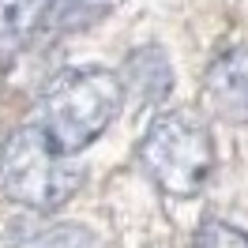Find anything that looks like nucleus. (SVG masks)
<instances>
[{
    "mask_svg": "<svg viewBox=\"0 0 248 248\" xmlns=\"http://www.w3.org/2000/svg\"><path fill=\"white\" fill-rule=\"evenodd\" d=\"M203 102L222 121H248V49H230L211 64L203 79Z\"/></svg>",
    "mask_w": 248,
    "mask_h": 248,
    "instance_id": "20e7f679",
    "label": "nucleus"
},
{
    "mask_svg": "<svg viewBox=\"0 0 248 248\" xmlns=\"http://www.w3.org/2000/svg\"><path fill=\"white\" fill-rule=\"evenodd\" d=\"M140 158L155 185L170 196H196L215 166V147L207 124L188 109H166L158 113L140 143Z\"/></svg>",
    "mask_w": 248,
    "mask_h": 248,
    "instance_id": "7ed1b4c3",
    "label": "nucleus"
},
{
    "mask_svg": "<svg viewBox=\"0 0 248 248\" xmlns=\"http://www.w3.org/2000/svg\"><path fill=\"white\" fill-rule=\"evenodd\" d=\"M0 185L16 203L31 207L38 215L57 211L72 200V192L83 185V170L68 162L42 121L16 128L0 147Z\"/></svg>",
    "mask_w": 248,
    "mask_h": 248,
    "instance_id": "f257e3e1",
    "label": "nucleus"
},
{
    "mask_svg": "<svg viewBox=\"0 0 248 248\" xmlns=\"http://www.w3.org/2000/svg\"><path fill=\"white\" fill-rule=\"evenodd\" d=\"M196 248H248V233L230 222H203Z\"/></svg>",
    "mask_w": 248,
    "mask_h": 248,
    "instance_id": "1a4fd4ad",
    "label": "nucleus"
},
{
    "mask_svg": "<svg viewBox=\"0 0 248 248\" xmlns=\"http://www.w3.org/2000/svg\"><path fill=\"white\" fill-rule=\"evenodd\" d=\"M0 248H91V233L68 222H46L34 211L27 218L8 222Z\"/></svg>",
    "mask_w": 248,
    "mask_h": 248,
    "instance_id": "39448f33",
    "label": "nucleus"
},
{
    "mask_svg": "<svg viewBox=\"0 0 248 248\" xmlns=\"http://www.w3.org/2000/svg\"><path fill=\"white\" fill-rule=\"evenodd\" d=\"M49 0H0V61L12 57L38 27H46Z\"/></svg>",
    "mask_w": 248,
    "mask_h": 248,
    "instance_id": "0eeeda50",
    "label": "nucleus"
},
{
    "mask_svg": "<svg viewBox=\"0 0 248 248\" xmlns=\"http://www.w3.org/2000/svg\"><path fill=\"white\" fill-rule=\"evenodd\" d=\"M124 87L136 94L140 102H162L166 94L173 91V68H170V57L162 53L158 46H143L136 49L128 64H124Z\"/></svg>",
    "mask_w": 248,
    "mask_h": 248,
    "instance_id": "423d86ee",
    "label": "nucleus"
},
{
    "mask_svg": "<svg viewBox=\"0 0 248 248\" xmlns=\"http://www.w3.org/2000/svg\"><path fill=\"white\" fill-rule=\"evenodd\" d=\"M109 8V0H49L46 31H79Z\"/></svg>",
    "mask_w": 248,
    "mask_h": 248,
    "instance_id": "6e6552de",
    "label": "nucleus"
},
{
    "mask_svg": "<svg viewBox=\"0 0 248 248\" xmlns=\"http://www.w3.org/2000/svg\"><path fill=\"white\" fill-rule=\"evenodd\" d=\"M124 102V79L102 68H79V72H64L49 83L46 98H42V128H46L53 143L76 155L79 147H87L109 128Z\"/></svg>",
    "mask_w": 248,
    "mask_h": 248,
    "instance_id": "f03ea898",
    "label": "nucleus"
}]
</instances>
